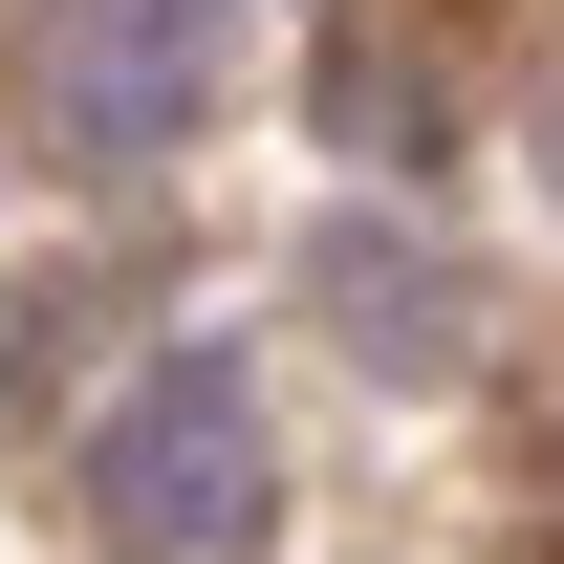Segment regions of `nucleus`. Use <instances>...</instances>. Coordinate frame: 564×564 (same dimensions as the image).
Instances as JSON below:
<instances>
[{"label": "nucleus", "mask_w": 564, "mask_h": 564, "mask_svg": "<svg viewBox=\"0 0 564 564\" xmlns=\"http://www.w3.org/2000/svg\"><path fill=\"white\" fill-rule=\"evenodd\" d=\"M109 521H131L152 564H217L239 521H261V478H239V391H217V369H174V391L109 413Z\"/></svg>", "instance_id": "f257e3e1"}]
</instances>
